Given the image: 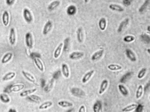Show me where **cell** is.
Returning a JSON list of instances; mask_svg holds the SVG:
<instances>
[{
    "label": "cell",
    "mask_w": 150,
    "mask_h": 112,
    "mask_svg": "<svg viewBox=\"0 0 150 112\" xmlns=\"http://www.w3.org/2000/svg\"><path fill=\"white\" fill-rule=\"evenodd\" d=\"M25 41L26 46L28 48H31L33 45V39L31 33L28 32L26 34L25 36Z\"/></svg>",
    "instance_id": "cell-1"
},
{
    "label": "cell",
    "mask_w": 150,
    "mask_h": 112,
    "mask_svg": "<svg viewBox=\"0 0 150 112\" xmlns=\"http://www.w3.org/2000/svg\"><path fill=\"white\" fill-rule=\"evenodd\" d=\"M23 17L25 21L28 23H31L33 21V16L30 11L27 9L25 8L23 10Z\"/></svg>",
    "instance_id": "cell-2"
},
{
    "label": "cell",
    "mask_w": 150,
    "mask_h": 112,
    "mask_svg": "<svg viewBox=\"0 0 150 112\" xmlns=\"http://www.w3.org/2000/svg\"><path fill=\"white\" fill-rule=\"evenodd\" d=\"M9 39L11 45H13L15 44L16 41V35L15 33V29L14 28H11L10 29Z\"/></svg>",
    "instance_id": "cell-3"
},
{
    "label": "cell",
    "mask_w": 150,
    "mask_h": 112,
    "mask_svg": "<svg viewBox=\"0 0 150 112\" xmlns=\"http://www.w3.org/2000/svg\"><path fill=\"white\" fill-rule=\"evenodd\" d=\"M103 49H100V50L97 51V52H95L92 55L91 59L93 61L97 60L102 57L103 54Z\"/></svg>",
    "instance_id": "cell-4"
},
{
    "label": "cell",
    "mask_w": 150,
    "mask_h": 112,
    "mask_svg": "<svg viewBox=\"0 0 150 112\" xmlns=\"http://www.w3.org/2000/svg\"><path fill=\"white\" fill-rule=\"evenodd\" d=\"M52 21H48L45 25L44 26L43 29V33L44 35H47L52 29Z\"/></svg>",
    "instance_id": "cell-5"
},
{
    "label": "cell",
    "mask_w": 150,
    "mask_h": 112,
    "mask_svg": "<svg viewBox=\"0 0 150 112\" xmlns=\"http://www.w3.org/2000/svg\"><path fill=\"white\" fill-rule=\"evenodd\" d=\"M109 84V82L107 80H104L101 83L100 86V90L99 91V94L100 95H102L103 93L106 90Z\"/></svg>",
    "instance_id": "cell-6"
},
{
    "label": "cell",
    "mask_w": 150,
    "mask_h": 112,
    "mask_svg": "<svg viewBox=\"0 0 150 112\" xmlns=\"http://www.w3.org/2000/svg\"><path fill=\"white\" fill-rule=\"evenodd\" d=\"M25 87V85L22 84H20L13 85L11 86L9 90H10L11 92H18L19 91H20L23 89H24Z\"/></svg>",
    "instance_id": "cell-7"
},
{
    "label": "cell",
    "mask_w": 150,
    "mask_h": 112,
    "mask_svg": "<svg viewBox=\"0 0 150 112\" xmlns=\"http://www.w3.org/2000/svg\"><path fill=\"white\" fill-rule=\"evenodd\" d=\"M84 55V53L83 52H75L71 54L69 57L72 59H78L83 57Z\"/></svg>",
    "instance_id": "cell-8"
},
{
    "label": "cell",
    "mask_w": 150,
    "mask_h": 112,
    "mask_svg": "<svg viewBox=\"0 0 150 112\" xmlns=\"http://www.w3.org/2000/svg\"><path fill=\"white\" fill-rule=\"evenodd\" d=\"M126 57L132 62H135V61L136 60V56L131 50L130 49H126Z\"/></svg>",
    "instance_id": "cell-9"
},
{
    "label": "cell",
    "mask_w": 150,
    "mask_h": 112,
    "mask_svg": "<svg viewBox=\"0 0 150 112\" xmlns=\"http://www.w3.org/2000/svg\"><path fill=\"white\" fill-rule=\"evenodd\" d=\"M61 70L65 78H68L70 76V70L67 65L65 63H63L61 66Z\"/></svg>",
    "instance_id": "cell-10"
},
{
    "label": "cell",
    "mask_w": 150,
    "mask_h": 112,
    "mask_svg": "<svg viewBox=\"0 0 150 112\" xmlns=\"http://www.w3.org/2000/svg\"><path fill=\"white\" fill-rule=\"evenodd\" d=\"M2 19V22L4 25L5 26H7L9 23V14L7 11H5L4 12Z\"/></svg>",
    "instance_id": "cell-11"
},
{
    "label": "cell",
    "mask_w": 150,
    "mask_h": 112,
    "mask_svg": "<svg viewBox=\"0 0 150 112\" xmlns=\"http://www.w3.org/2000/svg\"><path fill=\"white\" fill-rule=\"evenodd\" d=\"M34 62L36 65V66L40 71L43 72L44 71V65L43 64V63L41 60L38 58H34Z\"/></svg>",
    "instance_id": "cell-12"
},
{
    "label": "cell",
    "mask_w": 150,
    "mask_h": 112,
    "mask_svg": "<svg viewBox=\"0 0 150 112\" xmlns=\"http://www.w3.org/2000/svg\"><path fill=\"white\" fill-rule=\"evenodd\" d=\"M94 71H95L94 70H91L87 73L86 74L84 75V77H83V79H82L83 83H86L87 82L89 81V80L90 79V78H91L92 76H93V74H94Z\"/></svg>",
    "instance_id": "cell-13"
},
{
    "label": "cell",
    "mask_w": 150,
    "mask_h": 112,
    "mask_svg": "<svg viewBox=\"0 0 150 112\" xmlns=\"http://www.w3.org/2000/svg\"><path fill=\"white\" fill-rule=\"evenodd\" d=\"M22 73L23 76L25 77V78L27 79L30 82L34 83L36 81V80L35 79L34 77L29 73L26 72L25 71H22Z\"/></svg>",
    "instance_id": "cell-14"
},
{
    "label": "cell",
    "mask_w": 150,
    "mask_h": 112,
    "mask_svg": "<svg viewBox=\"0 0 150 112\" xmlns=\"http://www.w3.org/2000/svg\"><path fill=\"white\" fill-rule=\"evenodd\" d=\"M77 40L79 43H82L83 40V32L82 27H79L76 31Z\"/></svg>",
    "instance_id": "cell-15"
},
{
    "label": "cell",
    "mask_w": 150,
    "mask_h": 112,
    "mask_svg": "<svg viewBox=\"0 0 150 112\" xmlns=\"http://www.w3.org/2000/svg\"><path fill=\"white\" fill-rule=\"evenodd\" d=\"M138 105L135 104H130L129 105L126 106L122 109L123 112H130L134 110L135 109H136Z\"/></svg>",
    "instance_id": "cell-16"
},
{
    "label": "cell",
    "mask_w": 150,
    "mask_h": 112,
    "mask_svg": "<svg viewBox=\"0 0 150 112\" xmlns=\"http://www.w3.org/2000/svg\"><path fill=\"white\" fill-rule=\"evenodd\" d=\"M109 8L112 10L118 11V12H123L124 11V9L121 6L118 4H111L109 6Z\"/></svg>",
    "instance_id": "cell-17"
},
{
    "label": "cell",
    "mask_w": 150,
    "mask_h": 112,
    "mask_svg": "<svg viewBox=\"0 0 150 112\" xmlns=\"http://www.w3.org/2000/svg\"><path fill=\"white\" fill-rule=\"evenodd\" d=\"M63 46V43H61L59 45V46H57V47L56 48L55 50L54 51V58L57 59L59 57L60 54H61Z\"/></svg>",
    "instance_id": "cell-18"
},
{
    "label": "cell",
    "mask_w": 150,
    "mask_h": 112,
    "mask_svg": "<svg viewBox=\"0 0 150 112\" xmlns=\"http://www.w3.org/2000/svg\"><path fill=\"white\" fill-rule=\"evenodd\" d=\"M13 56V54L11 52H8L6 54L2 59V63L3 64H5L9 62L12 59Z\"/></svg>",
    "instance_id": "cell-19"
},
{
    "label": "cell",
    "mask_w": 150,
    "mask_h": 112,
    "mask_svg": "<svg viewBox=\"0 0 150 112\" xmlns=\"http://www.w3.org/2000/svg\"><path fill=\"white\" fill-rule=\"evenodd\" d=\"M58 105L60 107L66 108V107H71L73 106V104L71 102H68L66 101H61L58 102Z\"/></svg>",
    "instance_id": "cell-20"
},
{
    "label": "cell",
    "mask_w": 150,
    "mask_h": 112,
    "mask_svg": "<svg viewBox=\"0 0 150 112\" xmlns=\"http://www.w3.org/2000/svg\"><path fill=\"white\" fill-rule=\"evenodd\" d=\"M37 90V89L34 88L30 89V90H27L25 91H23L20 94V96L21 97L28 96L29 95L32 94L34 92H35Z\"/></svg>",
    "instance_id": "cell-21"
},
{
    "label": "cell",
    "mask_w": 150,
    "mask_h": 112,
    "mask_svg": "<svg viewBox=\"0 0 150 112\" xmlns=\"http://www.w3.org/2000/svg\"><path fill=\"white\" fill-rule=\"evenodd\" d=\"M129 19L128 18L125 19L124 20L122 21L120 24L118 29V32H121L123 29H124V28H126V27L128 25V23H129Z\"/></svg>",
    "instance_id": "cell-22"
},
{
    "label": "cell",
    "mask_w": 150,
    "mask_h": 112,
    "mask_svg": "<svg viewBox=\"0 0 150 112\" xmlns=\"http://www.w3.org/2000/svg\"><path fill=\"white\" fill-rule=\"evenodd\" d=\"M102 109V104L100 101H97L93 106V109L94 112H100Z\"/></svg>",
    "instance_id": "cell-23"
},
{
    "label": "cell",
    "mask_w": 150,
    "mask_h": 112,
    "mask_svg": "<svg viewBox=\"0 0 150 112\" xmlns=\"http://www.w3.org/2000/svg\"><path fill=\"white\" fill-rule=\"evenodd\" d=\"M107 22L105 18H102L99 21V26L100 29L102 31H104L106 28Z\"/></svg>",
    "instance_id": "cell-24"
},
{
    "label": "cell",
    "mask_w": 150,
    "mask_h": 112,
    "mask_svg": "<svg viewBox=\"0 0 150 112\" xmlns=\"http://www.w3.org/2000/svg\"><path fill=\"white\" fill-rule=\"evenodd\" d=\"M53 103L51 101H47L42 104L39 107V109L41 110L47 109L48 108L52 106Z\"/></svg>",
    "instance_id": "cell-25"
},
{
    "label": "cell",
    "mask_w": 150,
    "mask_h": 112,
    "mask_svg": "<svg viewBox=\"0 0 150 112\" xmlns=\"http://www.w3.org/2000/svg\"><path fill=\"white\" fill-rule=\"evenodd\" d=\"M60 4L59 1H54L52 2L48 6V9L49 11H52L56 9L57 7H59Z\"/></svg>",
    "instance_id": "cell-26"
},
{
    "label": "cell",
    "mask_w": 150,
    "mask_h": 112,
    "mask_svg": "<svg viewBox=\"0 0 150 112\" xmlns=\"http://www.w3.org/2000/svg\"><path fill=\"white\" fill-rule=\"evenodd\" d=\"M16 76V73L14 72H9L4 75L2 80L4 81H7L13 79Z\"/></svg>",
    "instance_id": "cell-27"
},
{
    "label": "cell",
    "mask_w": 150,
    "mask_h": 112,
    "mask_svg": "<svg viewBox=\"0 0 150 112\" xmlns=\"http://www.w3.org/2000/svg\"><path fill=\"white\" fill-rule=\"evenodd\" d=\"M108 69L112 71H117L122 69V66L118 64H110L108 66Z\"/></svg>",
    "instance_id": "cell-28"
},
{
    "label": "cell",
    "mask_w": 150,
    "mask_h": 112,
    "mask_svg": "<svg viewBox=\"0 0 150 112\" xmlns=\"http://www.w3.org/2000/svg\"><path fill=\"white\" fill-rule=\"evenodd\" d=\"M118 89L122 95L124 96H127L128 95V91L125 86L123 85L119 84L118 86Z\"/></svg>",
    "instance_id": "cell-29"
},
{
    "label": "cell",
    "mask_w": 150,
    "mask_h": 112,
    "mask_svg": "<svg viewBox=\"0 0 150 112\" xmlns=\"http://www.w3.org/2000/svg\"><path fill=\"white\" fill-rule=\"evenodd\" d=\"M143 87L142 85H140L139 86L138 88L137 89L135 97L136 99H140L141 97L142 96V94H143Z\"/></svg>",
    "instance_id": "cell-30"
},
{
    "label": "cell",
    "mask_w": 150,
    "mask_h": 112,
    "mask_svg": "<svg viewBox=\"0 0 150 112\" xmlns=\"http://www.w3.org/2000/svg\"><path fill=\"white\" fill-rule=\"evenodd\" d=\"M67 13L70 16H73L75 14L76 12V8L74 5L70 6L67 9Z\"/></svg>",
    "instance_id": "cell-31"
},
{
    "label": "cell",
    "mask_w": 150,
    "mask_h": 112,
    "mask_svg": "<svg viewBox=\"0 0 150 112\" xmlns=\"http://www.w3.org/2000/svg\"><path fill=\"white\" fill-rule=\"evenodd\" d=\"M0 99L3 103H8L10 102L9 97L5 94H1L0 95Z\"/></svg>",
    "instance_id": "cell-32"
},
{
    "label": "cell",
    "mask_w": 150,
    "mask_h": 112,
    "mask_svg": "<svg viewBox=\"0 0 150 112\" xmlns=\"http://www.w3.org/2000/svg\"><path fill=\"white\" fill-rule=\"evenodd\" d=\"M70 38H66L64 41V51L67 52L69 48V46Z\"/></svg>",
    "instance_id": "cell-33"
},
{
    "label": "cell",
    "mask_w": 150,
    "mask_h": 112,
    "mask_svg": "<svg viewBox=\"0 0 150 112\" xmlns=\"http://www.w3.org/2000/svg\"><path fill=\"white\" fill-rule=\"evenodd\" d=\"M146 71H147V69L146 68H143L140 71L137 76L139 79H142L144 77L145 74H146Z\"/></svg>",
    "instance_id": "cell-34"
},
{
    "label": "cell",
    "mask_w": 150,
    "mask_h": 112,
    "mask_svg": "<svg viewBox=\"0 0 150 112\" xmlns=\"http://www.w3.org/2000/svg\"><path fill=\"white\" fill-rule=\"evenodd\" d=\"M135 40V37H134V36H130V35L126 36L124 37L123 39L124 41L126 42H132L134 41Z\"/></svg>",
    "instance_id": "cell-35"
},
{
    "label": "cell",
    "mask_w": 150,
    "mask_h": 112,
    "mask_svg": "<svg viewBox=\"0 0 150 112\" xmlns=\"http://www.w3.org/2000/svg\"><path fill=\"white\" fill-rule=\"evenodd\" d=\"M149 2V1H145V3H144V4L142 6V7H141L139 9V11L140 12H142L145 9V8H146V7L148 5V3H147V2Z\"/></svg>",
    "instance_id": "cell-36"
},
{
    "label": "cell",
    "mask_w": 150,
    "mask_h": 112,
    "mask_svg": "<svg viewBox=\"0 0 150 112\" xmlns=\"http://www.w3.org/2000/svg\"><path fill=\"white\" fill-rule=\"evenodd\" d=\"M78 112H86V108L84 105H82L80 107Z\"/></svg>",
    "instance_id": "cell-37"
},
{
    "label": "cell",
    "mask_w": 150,
    "mask_h": 112,
    "mask_svg": "<svg viewBox=\"0 0 150 112\" xmlns=\"http://www.w3.org/2000/svg\"><path fill=\"white\" fill-rule=\"evenodd\" d=\"M15 1L14 0H7L6 3L9 6H11L14 3Z\"/></svg>",
    "instance_id": "cell-38"
},
{
    "label": "cell",
    "mask_w": 150,
    "mask_h": 112,
    "mask_svg": "<svg viewBox=\"0 0 150 112\" xmlns=\"http://www.w3.org/2000/svg\"><path fill=\"white\" fill-rule=\"evenodd\" d=\"M8 112H16V110H15V109H9Z\"/></svg>",
    "instance_id": "cell-39"
}]
</instances>
